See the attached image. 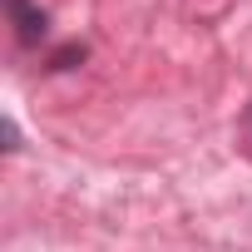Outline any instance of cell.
<instances>
[{
  "label": "cell",
  "instance_id": "cell-1",
  "mask_svg": "<svg viewBox=\"0 0 252 252\" xmlns=\"http://www.w3.org/2000/svg\"><path fill=\"white\" fill-rule=\"evenodd\" d=\"M5 15H10L20 45H40V40L50 35V15L35 5V0H5Z\"/></svg>",
  "mask_w": 252,
  "mask_h": 252
},
{
  "label": "cell",
  "instance_id": "cell-3",
  "mask_svg": "<svg viewBox=\"0 0 252 252\" xmlns=\"http://www.w3.org/2000/svg\"><path fill=\"white\" fill-rule=\"evenodd\" d=\"M5 149H10V154L20 149V129H15V119H5Z\"/></svg>",
  "mask_w": 252,
  "mask_h": 252
},
{
  "label": "cell",
  "instance_id": "cell-2",
  "mask_svg": "<svg viewBox=\"0 0 252 252\" xmlns=\"http://www.w3.org/2000/svg\"><path fill=\"white\" fill-rule=\"evenodd\" d=\"M74 60H84V50H79V45H69V50H60V55H55V64H60V69H69Z\"/></svg>",
  "mask_w": 252,
  "mask_h": 252
}]
</instances>
